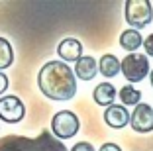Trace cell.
Instances as JSON below:
<instances>
[{
  "mask_svg": "<svg viewBox=\"0 0 153 151\" xmlns=\"http://www.w3.org/2000/svg\"><path fill=\"white\" fill-rule=\"evenodd\" d=\"M98 73V61L92 55H82L75 63V77L81 80H92Z\"/></svg>",
  "mask_w": 153,
  "mask_h": 151,
  "instance_id": "obj_10",
  "label": "cell"
},
{
  "mask_svg": "<svg viewBox=\"0 0 153 151\" xmlns=\"http://www.w3.org/2000/svg\"><path fill=\"white\" fill-rule=\"evenodd\" d=\"M124 16L131 30H141L153 20V6L149 0H126Z\"/></svg>",
  "mask_w": 153,
  "mask_h": 151,
  "instance_id": "obj_3",
  "label": "cell"
},
{
  "mask_svg": "<svg viewBox=\"0 0 153 151\" xmlns=\"http://www.w3.org/2000/svg\"><path fill=\"white\" fill-rule=\"evenodd\" d=\"M140 45H143V37L137 30H124V33L120 36V47L130 51V53H135Z\"/></svg>",
  "mask_w": 153,
  "mask_h": 151,
  "instance_id": "obj_13",
  "label": "cell"
},
{
  "mask_svg": "<svg viewBox=\"0 0 153 151\" xmlns=\"http://www.w3.org/2000/svg\"><path fill=\"white\" fill-rule=\"evenodd\" d=\"M57 53L61 57V61H79L82 57V43L75 37H67L57 45Z\"/></svg>",
  "mask_w": 153,
  "mask_h": 151,
  "instance_id": "obj_9",
  "label": "cell"
},
{
  "mask_svg": "<svg viewBox=\"0 0 153 151\" xmlns=\"http://www.w3.org/2000/svg\"><path fill=\"white\" fill-rule=\"evenodd\" d=\"M118 96H120V100H122V106H137L140 100H141V92L131 85L122 86Z\"/></svg>",
  "mask_w": 153,
  "mask_h": 151,
  "instance_id": "obj_14",
  "label": "cell"
},
{
  "mask_svg": "<svg viewBox=\"0 0 153 151\" xmlns=\"http://www.w3.org/2000/svg\"><path fill=\"white\" fill-rule=\"evenodd\" d=\"M37 86L51 100H71L76 94L75 71L63 61H47L39 69Z\"/></svg>",
  "mask_w": 153,
  "mask_h": 151,
  "instance_id": "obj_1",
  "label": "cell"
},
{
  "mask_svg": "<svg viewBox=\"0 0 153 151\" xmlns=\"http://www.w3.org/2000/svg\"><path fill=\"white\" fill-rule=\"evenodd\" d=\"M71 151H96V149L92 147V143H88V141H79L76 145L71 147Z\"/></svg>",
  "mask_w": 153,
  "mask_h": 151,
  "instance_id": "obj_16",
  "label": "cell"
},
{
  "mask_svg": "<svg viewBox=\"0 0 153 151\" xmlns=\"http://www.w3.org/2000/svg\"><path fill=\"white\" fill-rule=\"evenodd\" d=\"M120 71H122L124 79H126L130 85L141 83V80L149 75V59H147V55H143V53L126 55L124 61H122V65H120Z\"/></svg>",
  "mask_w": 153,
  "mask_h": 151,
  "instance_id": "obj_4",
  "label": "cell"
},
{
  "mask_svg": "<svg viewBox=\"0 0 153 151\" xmlns=\"http://www.w3.org/2000/svg\"><path fill=\"white\" fill-rule=\"evenodd\" d=\"M98 151H122V147L116 145V143H102V147Z\"/></svg>",
  "mask_w": 153,
  "mask_h": 151,
  "instance_id": "obj_19",
  "label": "cell"
},
{
  "mask_svg": "<svg viewBox=\"0 0 153 151\" xmlns=\"http://www.w3.org/2000/svg\"><path fill=\"white\" fill-rule=\"evenodd\" d=\"M0 151H69L63 141H59L49 129L37 138H24V135H4L0 138Z\"/></svg>",
  "mask_w": 153,
  "mask_h": 151,
  "instance_id": "obj_2",
  "label": "cell"
},
{
  "mask_svg": "<svg viewBox=\"0 0 153 151\" xmlns=\"http://www.w3.org/2000/svg\"><path fill=\"white\" fill-rule=\"evenodd\" d=\"M26 116V106L18 96L8 94L0 98V120L6 124H18Z\"/></svg>",
  "mask_w": 153,
  "mask_h": 151,
  "instance_id": "obj_6",
  "label": "cell"
},
{
  "mask_svg": "<svg viewBox=\"0 0 153 151\" xmlns=\"http://www.w3.org/2000/svg\"><path fill=\"white\" fill-rule=\"evenodd\" d=\"M14 63V49L6 37H0V71L8 69Z\"/></svg>",
  "mask_w": 153,
  "mask_h": 151,
  "instance_id": "obj_15",
  "label": "cell"
},
{
  "mask_svg": "<svg viewBox=\"0 0 153 151\" xmlns=\"http://www.w3.org/2000/svg\"><path fill=\"white\" fill-rule=\"evenodd\" d=\"M149 80H151V86H153V71H149Z\"/></svg>",
  "mask_w": 153,
  "mask_h": 151,
  "instance_id": "obj_20",
  "label": "cell"
},
{
  "mask_svg": "<svg viewBox=\"0 0 153 151\" xmlns=\"http://www.w3.org/2000/svg\"><path fill=\"white\" fill-rule=\"evenodd\" d=\"M8 85H10V83H8V77L0 71V94H4L6 90H8Z\"/></svg>",
  "mask_w": 153,
  "mask_h": 151,
  "instance_id": "obj_18",
  "label": "cell"
},
{
  "mask_svg": "<svg viewBox=\"0 0 153 151\" xmlns=\"http://www.w3.org/2000/svg\"><path fill=\"white\" fill-rule=\"evenodd\" d=\"M143 47H145V53L153 57V33H149V36L143 39Z\"/></svg>",
  "mask_w": 153,
  "mask_h": 151,
  "instance_id": "obj_17",
  "label": "cell"
},
{
  "mask_svg": "<svg viewBox=\"0 0 153 151\" xmlns=\"http://www.w3.org/2000/svg\"><path fill=\"white\" fill-rule=\"evenodd\" d=\"M120 65H122V61L116 57V55L104 53L102 57H100V61H98V71L102 73V77L112 79V77H116L118 73H120Z\"/></svg>",
  "mask_w": 153,
  "mask_h": 151,
  "instance_id": "obj_12",
  "label": "cell"
},
{
  "mask_svg": "<svg viewBox=\"0 0 153 151\" xmlns=\"http://www.w3.org/2000/svg\"><path fill=\"white\" fill-rule=\"evenodd\" d=\"M104 122L112 129H122L130 124V112L122 104H112L104 110Z\"/></svg>",
  "mask_w": 153,
  "mask_h": 151,
  "instance_id": "obj_8",
  "label": "cell"
},
{
  "mask_svg": "<svg viewBox=\"0 0 153 151\" xmlns=\"http://www.w3.org/2000/svg\"><path fill=\"white\" fill-rule=\"evenodd\" d=\"M118 92H116V86L112 85V83H100V85H96L94 92H92V98H94V102L98 104V106H112L114 100H116Z\"/></svg>",
  "mask_w": 153,
  "mask_h": 151,
  "instance_id": "obj_11",
  "label": "cell"
},
{
  "mask_svg": "<svg viewBox=\"0 0 153 151\" xmlns=\"http://www.w3.org/2000/svg\"><path fill=\"white\" fill-rule=\"evenodd\" d=\"M81 129L79 116L71 110H61L51 118V133L57 139H71Z\"/></svg>",
  "mask_w": 153,
  "mask_h": 151,
  "instance_id": "obj_5",
  "label": "cell"
},
{
  "mask_svg": "<svg viewBox=\"0 0 153 151\" xmlns=\"http://www.w3.org/2000/svg\"><path fill=\"white\" fill-rule=\"evenodd\" d=\"M130 126L137 133H149L153 132V106L145 102H140L135 110L130 114Z\"/></svg>",
  "mask_w": 153,
  "mask_h": 151,
  "instance_id": "obj_7",
  "label": "cell"
}]
</instances>
